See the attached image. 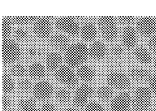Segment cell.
I'll list each match as a JSON object with an SVG mask.
<instances>
[{"mask_svg": "<svg viewBox=\"0 0 156 111\" xmlns=\"http://www.w3.org/2000/svg\"><path fill=\"white\" fill-rule=\"evenodd\" d=\"M107 53L105 44L102 41L95 42L90 47L89 54L93 59L99 60L104 58Z\"/></svg>", "mask_w": 156, "mask_h": 111, "instance_id": "5bb4252c", "label": "cell"}, {"mask_svg": "<svg viewBox=\"0 0 156 111\" xmlns=\"http://www.w3.org/2000/svg\"><path fill=\"white\" fill-rule=\"evenodd\" d=\"M131 77L139 82H145L149 80L150 74L148 71L143 68H134L130 71Z\"/></svg>", "mask_w": 156, "mask_h": 111, "instance_id": "e0dca14e", "label": "cell"}, {"mask_svg": "<svg viewBox=\"0 0 156 111\" xmlns=\"http://www.w3.org/2000/svg\"><path fill=\"white\" fill-rule=\"evenodd\" d=\"M21 54L19 44L12 40L7 39L2 43V61L4 64H9L18 60Z\"/></svg>", "mask_w": 156, "mask_h": 111, "instance_id": "3957f363", "label": "cell"}, {"mask_svg": "<svg viewBox=\"0 0 156 111\" xmlns=\"http://www.w3.org/2000/svg\"><path fill=\"white\" fill-rule=\"evenodd\" d=\"M151 92L146 86H140L136 90L133 101L136 111H147L151 104Z\"/></svg>", "mask_w": 156, "mask_h": 111, "instance_id": "7a4b0ae2", "label": "cell"}, {"mask_svg": "<svg viewBox=\"0 0 156 111\" xmlns=\"http://www.w3.org/2000/svg\"><path fill=\"white\" fill-rule=\"evenodd\" d=\"M107 80L110 85L119 90L126 89L129 85L128 77L126 75L118 72L110 73L108 75Z\"/></svg>", "mask_w": 156, "mask_h": 111, "instance_id": "30bf717a", "label": "cell"}, {"mask_svg": "<svg viewBox=\"0 0 156 111\" xmlns=\"http://www.w3.org/2000/svg\"><path fill=\"white\" fill-rule=\"evenodd\" d=\"M149 84L151 91L156 95V75L150 77L149 80Z\"/></svg>", "mask_w": 156, "mask_h": 111, "instance_id": "d6a6232c", "label": "cell"}, {"mask_svg": "<svg viewBox=\"0 0 156 111\" xmlns=\"http://www.w3.org/2000/svg\"><path fill=\"white\" fill-rule=\"evenodd\" d=\"M134 53L137 60L142 64H149L151 62L150 54L147 49L142 45H139L136 47L134 50Z\"/></svg>", "mask_w": 156, "mask_h": 111, "instance_id": "2e32d148", "label": "cell"}, {"mask_svg": "<svg viewBox=\"0 0 156 111\" xmlns=\"http://www.w3.org/2000/svg\"><path fill=\"white\" fill-rule=\"evenodd\" d=\"M155 111V110H150V111Z\"/></svg>", "mask_w": 156, "mask_h": 111, "instance_id": "60d3db41", "label": "cell"}, {"mask_svg": "<svg viewBox=\"0 0 156 111\" xmlns=\"http://www.w3.org/2000/svg\"><path fill=\"white\" fill-rule=\"evenodd\" d=\"M55 26L58 29L72 35H77L81 31L79 24L70 17L59 18L56 21Z\"/></svg>", "mask_w": 156, "mask_h": 111, "instance_id": "5b68a950", "label": "cell"}, {"mask_svg": "<svg viewBox=\"0 0 156 111\" xmlns=\"http://www.w3.org/2000/svg\"><path fill=\"white\" fill-rule=\"evenodd\" d=\"M29 72L31 77L34 79H39L43 77L45 70L42 64L40 63L35 62L30 65Z\"/></svg>", "mask_w": 156, "mask_h": 111, "instance_id": "ffe728a7", "label": "cell"}, {"mask_svg": "<svg viewBox=\"0 0 156 111\" xmlns=\"http://www.w3.org/2000/svg\"></svg>", "mask_w": 156, "mask_h": 111, "instance_id": "b9f144b4", "label": "cell"}, {"mask_svg": "<svg viewBox=\"0 0 156 111\" xmlns=\"http://www.w3.org/2000/svg\"><path fill=\"white\" fill-rule=\"evenodd\" d=\"M136 42V31L131 26L125 27L122 34V42L125 48L128 49H132Z\"/></svg>", "mask_w": 156, "mask_h": 111, "instance_id": "4fadbf2b", "label": "cell"}, {"mask_svg": "<svg viewBox=\"0 0 156 111\" xmlns=\"http://www.w3.org/2000/svg\"><path fill=\"white\" fill-rule=\"evenodd\" d=\"M28 53L29 55L31 57H38L41 54V50L37 46L33 45L29 48Z\"/></svg>", "mask_w": 156, "mask_h": 111, "instance_id": "4dcf8cb0", "label": "cell"}, {"mask_svg": "<svg viewBox=\"0 0 156 111\" xmlns=\"http://www.w3.org/2000/svg\"><path fill=\"white\" fill-rule=\"evenodd\" d=\"M11 23V22L8 18L2 19V37L3 40H6L12 31Z\"/></svg>", "mask_w": 156, "mask_h": 111, "instance_id": "484cf974", "label": "cell"}, {"mask_svg": "<svg viewBox=\"0 0 156 111\" xmlns=\"http://www.w3.org/2000/svg\"><path fill=\"white\" fill-rule=\"evenodd\" d=\"M154 65L155 69H156V59L155 60V61H154Z\"/></svg>", "mask_w": 156, "mask_h": 111, "instance_id": "ab89813d", "label": "cell"}, {"mask_svg": "<svg viewBox=\"0 0 156 111\" xmlns=\"http://www.w3.org/2000/svg\"><path fill=\"white\" fill-rule=\"evenodd\" d=\"M65 111H78L77 110H76L75 108H68L67 109H66V110H65Z\"/></svg>", "mask_w": 156, "mask_h": 111, "instance_id": "f35d334b", "label": "cell"}, {"mask_svg": "<svg viewBox=\"0 0 156 111\" xmlns=\"http://www.w3.org/2000/svg\"><path fill=\"white\" fill-rule=\"evenodd\" d=\"M148 45L151 50L156 52V36H154L149 40Z\"/></svg>", "mask_w": 156, "mask_h": 111, "instance_id": "e575fe53", "label": "cell"}, {"mask_svg": "<svg viewBox=\"0 0 156 111\" xmlns=\"http://www.w3.org/2000/svg\"><path fill=\"white\" fill-rule=\"evenodd\" d=\"M53 88L50 83L46 81L39 82L34 85L33 93L34 96L40 100L49 99L52 95Z\"/></svg>", "mask_w": 156, "mask_h": 111, "instance_id": "8fae6325", "label": "cell"}, {"mask_svg": "<svg viewBox=\"0 0 156 111\" xmlns=\"http://www.w3.org/2000/svg\"><path fill=\"white\" fill-rule=\"evenodd\" d=\"M112 52L114 55L119 56L123 54L124 50L120 45L117 44V45H114V47L112 48Z\"/></svg>", "mask_w": 156, "mask_h": 111, "instance_id": "836d02e7", "label": "cell"}, {"mask_svg": "<svg viewBox=\"0 0 156 111\" xmlns=\"http://www.w3.org/2000/svg\"><path fill=\"white\" fill-rule=\"evenodd\" d=\"M93 93V89L90 85L83 84L76 91L73 103L77 108H82L86 105L88 99Z\"/></svg>", "mask_w": 156, "mask_h": 111, "instance_id": "8992f818", "label": "cell"}, {"mask_svg": "<svg viewBox=\"0 0 156 111\" xmlns=\"http://www.w3.org/2000/svg\"><path fill=\"white\" fill-rule=\"evenodd\" d=\"M137 28L140 35L149 37L156 32V22L151 17H141L138 21Z\"/></svg>", "mask_w": 156, "mask_h": 111, "instance_id": "ba28073f", "label": "cell"}, {"mask_svg": "<svg viewBox=\"0 0 156 111\" xmlns=\"http://www.w3.org/2000/svg\"><path fill=\"white\" fill-rule=\"evenodd\" d=\"M11 73L13 76L20 77L25 73V69L24 66L20 64H14L11 68Z\"/></svg>", "mask_w": 156, "mask_h": 111, "instance_id": "83f0119b", "label": "cell"}, {"mask_svg": "<svg viewBox=\"0 0 156 111\" xmlns=\"http://www.w3.org/2000/svg\"><path fill=\"white\" fill-rule=\"evenodd\" d=\"M101 34L107 40H112L116 38L118 29L113 17L103 16L98 20Z\"/></svg>", "mask_w": 156, "mask_h": 111, "instance_id": "277c9868", "label": "cell"}, {"mask_svg": "<svg viewBox=\"0 0 156 111\" xmlns=\"http://www.w3.org/2000/svg\"><path fill=\"white\" fill-rule=\"evenodd\" d=\"M82 38L86 41L94 40L96 37L97 30L95 26L91 23H87L82 27L81 30Z\"/></svg>", "mask_w": 156, "mask_h": 111, "instance_id": "d6986e66", "label": "cell"}, {"mask_svg": "<svg viewBox=\"0 0 156 111\" xmlns=\"http://www.w3.org/2000/svg\"><path fill=\"white\" fill-rule=\"evenodd\" d=\"M52 29L51 24L48 20L40 19L35 23L33 27L34 33L39 38H45L51 33Z\"/></svg>", "mask_w": 156, "mask_h": 111, "instance_id": "7c38bea8", "label": "cell"}, {"mask_svg": "<svg viewBox=\"0 0 156 111\" xmlns=\"http://www.w3.org/2000/svg\"><path fill=\"white\" fill-rule=\"evenodd\" d=\"M62 63V56L57 53H50L46 59L47 69L50 71H54L59 68Z\"/></svg>", "mask_w": 156, "mask_h": 111, "instance_id": "ac0fdd59", "label": "cell"}, {"mask_svg": "<svg viewBox=\"0 0 156 111\" xmlns=\"http://www.w3.org/2000/svg\"><path fill=\"white\" fill-rule=\"evenodd\" d=\"M49 43L55 50L63 51L68 47V40L64 35L56 34L51 37L49 40Z\"/></svg>", "mask_w": 156, "mask_h": 111, "instance_id": "9a60e30c", "label": "cell"}, {"mask_svg": "<svg viewBox=\"0 0 156 111\" xmlns=\"http://www.w3.org/2000/svg\"><path fill=\"white\" fill-rule=\"evenodd\" d=\"M131 102L130 95L127 93L119 94L111 102V111H129Z\"/></svg>", "mask_w": 156, "mask_h": 111, "instance_id": "9c48e42d", "label": "cell"}, {"mask_svg": "<svg viewBox=\"0 0 156 111\" xmlns=\"http://www.w3.org/2000/svg\"><path fill=\"white\" fill-rule=\"evenodd\" d=\"M31 82L27 79H23L20 82L19 86L23 91H27L31 89L32 87Z\"/></svg>", "mask_w": 156, "mask_h": 111, "instance_id": "f546056e", "label": "cell"}, {"mask_svg": "<svg viewBox=\"0 0 156 111\" xmlns=\"http://www.w3.org/2000/svg\"><path fill=\"white\" fill-rule=\"evenodd\" d=\"M112 92L110 88L106 85L101 86L97 91L98 98L103 102H106L111 98Z\"/></svg>", "mask_w": 156, "mask_h": 111, "instance_id": "603a6c76", "label": "cell"}, {"mask_svg": "<svg viewBox=\"0 0 156 111\" xmlns=\"http://www.w3.org/2000/svg\"><path fill=\"white\" fill-rule=\"evenodd\" d=\"M10 104V100L9 98L6 95H3L2 96V106L3 109H6L9 106Z\"/></svg>", "mask_w": 156, "mask_h": 111, "instance_id": "74e56055", "label": "cell"}, {"mask_svg": "<svg viewBox=\"0 0 156 111\" xmlns=\"http://www.w3.org/2000/svg\"><path fill=\"white\" fill-rule=\"evenodd\" d=\"M85 111H105L100 104L96 102L90 103L86 107Z\"/></svg>", "mask_w": 156, "mask_h": 111, "instance_id": "f1b7e54d", "label": "cell"}, {"mask_svg": "<svg viewBox=\"0 0 156 111\" xmlns=\"http://www.w3.org/2000/svg\"><path fill=\"white\" fill-rule=\"evenodd\" d=\"M56 77L61 83L70 87L75 86L78 82L76 75L66 65H63L59 68L56 73Z\"/></svg>", "mask_w": 156, "mask_h": 111, "instance_id": "52a82bcc", "label": "cell"}, {"mask_svg": "<svg viewBox=\"0 0 156 111\" xmlns=\"http://www.w3.org/2000/svg\"><path fill=\"white\" fill-rule=\"evenodd\" d=\"M26 31L22 28H18L14 31V36L17 40H23L26 37Z\"/></svg>", "mask_w": 156, "mask_h": 111, "instance_id": "1f68e13d", "label": "cell"}, {"mask_svg": "<svg viewBox=\"0 0 156 111\" xmlns=\"http://www.w3.org/2000/svg\"><path fill=\"white\" fill-rule=\"evenodd\" d=\"M77 75L81 80L86 82L92 81L94 76V71L87 65H83L79 67Z\"/></svg>", "mask_w": 156, "mask_h": 111, "instance_id": "44dd1931", "label": "cell"}, {"mask_svg": "<svg viewBox=\"0 0 156 111\" xmlns=\"http://www.w3.org/2000/svg\"><path fill=\"white\" fill-rule=\"evenodd\" d=\"M134 18L132 16H126V17H119V20L122 23L128 24L130 23L133 20Z\"/></svg>", "mask_w": 156, "mask_h": 111, "instance_id": "8d00e7d4", "label": "cell"}, {"mask_svg": "<svg viewBox=\"0 0 156 111\" xmlns=\"http://www.w3.org/2000/svg\"><path fill=\"white\" fill-rule=\"evenodd\" d=\"M19 106L23 111H41L36 107V102L32 98H25L19 102Z\"/></svg>", "mask_w": 156, "mask_h": 111, "instance_id": "7402d4cb", "label": "cell"}, {"mask_svg": "<svg viewBox=\"0 0 156 111\" xmlns=\"http://www.w3.org/2000/svg\"><path fill=\"white\" fill-rule=\"evenodd\" d=\"M56 97L58 102L62 103H65L70 100V93L67 90L60 89L56 93Z\"/></svg>", "mask_w": 156, "mask_h": 111, "instance_id": "4316f807", "label": "cell"}, {"mask_svg": "<svg viewBox=\"0 0 156 111\" xmlns=\"http://www.w3.org/2000/svg\"><path fill=\"white\" fill-rule=\"evenodd\" d=\"M8 18L12 23L23 25L38 20L40 17H8Z\"/></svg>", "mask_w": 156, "mask_h": 111, "instance_id": "d4e9b609", "label": "cell"}, {"mask_svg": "<svg viewBox=\"0 0 156 111\" xmlns=\"http://www.w3.org/2000/svg\"><path fill=\"white\" fill-rule=\"evenodd\" d=\"M14 88V83L12 78L7 74L2 76V90L5 93H10Z\"/></svg>", "mask_w": 156, "mask_h": 111, "instance_id": "cb8c5ba5", "label": "cell"}, {"mask_svg": "<svg viewBox=\"0 0 156 111\" xmlns=\"http://www.w3.org/2000/svg\"><path fill=\"white\" fill-rule=\"evenodd\" d=\"M41 111H56V108L52 103H47L43 106Z\"/></svg>", "mask_w": 156, "mask_h": 111, "instance_id": "d590c367", "label": "cell"}, {"mask_svg": "<svg viewBox=\"0 0 156 111\" xmlns=\"http://www.w3.org/2000/svg\"><path fill=\"white\" fill-rule=\"evenodd\" d=\"M88 54V49L85 44L82 42L75 43L67 49L66 61L71 67H79L86 61Z\"/></svg>", "mask_w": 156, "mask_h": 111, "instance_id": "6da1fadb", "label": "cell"}]
</instances>
